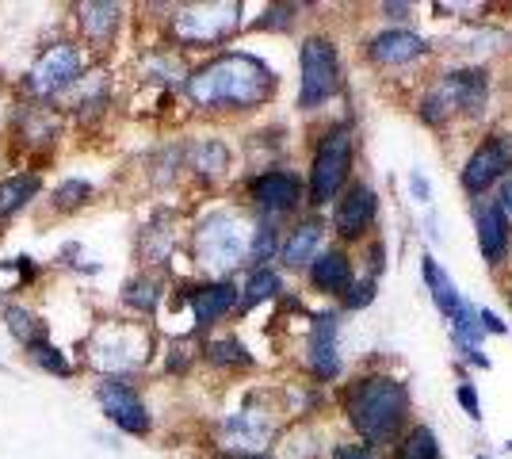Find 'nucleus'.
<instances>
[{
  "instance_id": "nucleus-1",
  "label": "nucleus",
  "mask_w": 512,
  "mask_h": 459,
  "mask_svg": "<svg viewBox=\"0 0 512 459\" xmlns=\"http://www.w3.org/2000/svg\"><path fill=\"white\" fill-rule=\"evenodd\" d=\"M272 88V73L249 54H226L188 81V96L199 108H249Z\"/></svg>"
},
{
  "instance_id": "nucleus-2",
  "label": "nucleus",
  "mask_w": 512,
  "mask_h": 459,
  "mask_svg": "<svg viewBox=\"0 0 512 459\" xmlns=\"http://www.w3.org/2000/svg\"><path fill=\"white\" fill-rule=\"evenodd\" d=\"M409 410V394L398 379H386V375H375V379H363L356 383V391L348 394V417L356 425V433L367 437L371 444H383L398 433V425L406 421Z\"/></svg>"
},
{
  "instance_id": "nucleus-3",
  "label": "nucleus",
  "mask_w": 512,
  "mask_h": 459,
  "mask_svg": "<svg viewBox=\"0 0 512 459\" xmlns=\"http://www.w3.org/2000/svg\"><path fill=\"white\" fill-rule=\"evenodd\" d=\"M195 245H199V257H203V264H207L211 272L234 268V264L245 257V249H253L245 226H241L234 215H214V219L203 222Z\"/></svg>"
},
{
  "instance_id": "nucleus-4",
  "label": "nucleus",
  "mask_w": 512,
  "mask_h": 459,
  "mask_svg": "<svg viewBox=\"0 0 512 459\" xmlns=\"http://www.w3.org/2000/svg\"><path fill=\"white\" fill-rule=\"evenodd\" d=\"M348 165H352V134L337 127L325 134V142L318 146L314 157V173H310V196L314 203H325L341 192V184L348 180Z\"/></svg>"
},
{
  "instance_id": "nucleus-5",
  "label": "nucleus",
  "mask_w": 512,
  "mask_h": 459,
  "mask_svg": "<svg viewBox=\"0 0 512 459\" xmlns=\"http://www.w3.org/2000/svg\"><path fill=\"white\" fill-rule=\"evenodd\" d=\"M451 108H463V111H470V115H478V111L486 108V73H482V69L448 73L444 85L425 100L421 115H425L428 123H436V119L448 115Z\"/></svg>"
},
{
  "instance_id": "nucleus-6",
  "label": "nucleus",
  "mask_w": 512,
  "mask_h": 459,
  "mask_svg": "<svg viewBox=\"0 0 512 459\" xmlns=\"http://www.w3.org/2000/svg\"><path fill=\"white\" fill-rule=\"evenodd\" d=\"M341 85V69H337V50L325 39H306L302 46V108H314L321 100H329Z\"/></svg>"
},
{
  "instance_id": "nucleus-7",
  "label": "nucleus",
  "mask_w": 512,
  "mask_h": 459,
  "mask_svg": "<svg viewBox=\"0 0 512 459\" xmlns=\"http://www.w3.org/2000/svg\"><path fill=\"white\" fill-rule=\"evenodd\" d=\"M237 27V4H199L176 16V35L184 43H218Z\"/></svg>"
},
{
  "instance_id": "nucleus-8",
  "label": "nucleus",
  "mask_w": 512,
  "mask_h": 459,
  "mask_svg": "<svg viewBox=\"0 0 512 459\" xmlns=\"http://www.w3.org/2000/svg\"><path fill=\"white\" fill-rule=\"evenodd\" d=\"M512 165V138L493 134L490 142H482L478 150L470 153L467 169H463V184L470 192H486L497 176H505V169Z\"/></svg>"
},
{
  "instance_id": "nucleus-9",
  "label": "nucleus",
  "mask_w": 512,
  "mask_h": 459,
  "mask_svg": "<svg viewBox=\"0 0 512 459\" xmlns=\"http://www.w3.org/2000/svg\"><path fill=\"white\" fill-rule=\"evenodd\" d=\"M77 73H81V54L65 43L50 46L43 58H39V66L31 69V85H35V92L50 96V92L65 88L69 81H77Z\"/></svg>"
},
{
  "instance_id": "nucleus-10",
  "label": "nucleus",
  "mask_w": 512,
  "mask_h": 459,
  "mask_svg": "<svg viewBox=\"0 0 512 459\" xmlns=\"http://www.w3.org/2000/svg\"><path fill=\"white\" fill-rule=\"evenodd\" d=\"M142 349H146V345H142L138 333L107 326V329H100V337H96V364L107 368V372H127L134 364H142Z\"/></svg>"
},
{
  "instance_id": "nucleus-11",
  "label": "nucleus",
  "mask_w": 512,
  "mask_h": 459,
  "mask_svg": "<svg viewBox=\"0 0 512 459\" xmlns=\"http://www.w3.org/2000/svg\"><path fill=\"white\" fill-rule=\"evenodd\" d=\"M100 406H104V414L119 425V429H127V433H146L150 429V414H146V406L134 398L130 387L123 383H104L100 387Z\"/></svg>"
},
{
  "instance_id": "nucleus-12",
  "label": "nucleus",
  "mask_w": 512,
  "mask_h": 459,
  "mask_svg": "<svg viewBox=\"0 0 512 459\" xmlns=\"http://www.w3.org/2000/svg\"><path fill=\"white\" fill-rule=\"evenodd\" d=\"M474 222H478V245H482L486 261L497 264L505 257V245H509V215L501 211V203L482 199L474 207Z\"/></svg>"
},
{
  "instance_id": "nucleus-13",
  "label": "nucleus",
  "mask_w": 512,
  "mask_h": 459,
  "mask_svg": "<svg viewBox=\"0 0 512 459\" xmlns=\"http://www.w3.org/2000/svg\"><path fill=\"white\" fill-rule=\"evenodd\" d=\"M310 368L321 379H333L341 372V356H337V318L321 314L314 318V333H310Z\"/></svg>"
},
{
  "instance_id": "nucleus-14",
  "label": "nucleus",
  "mask_w": 512,
  "mask_h": 459,
  "mask_svg": "<svg viewBox=\"0 0 512 459\" xmlns=\"http://www.w3.org/2000/svg\"><path fill=\"white\" fill-rule=\"evenodd\" d=\"M421 54H425V43L413 31H383V35L371 39V58L379 66H406Z\"/></svg>"
},
{
  "instance_id": "nucleus-15",
  "label": "nucleus",
  "mask_w": 512,
  "mask_h": 459,
  "mask_svg": "<svg viewBox=\"0 0 512 459\" xmlns=\"http://www.w3.org/2000/svg\"><path fill=\"white\" fill-rule=\"evenodd\" d=\"M371 219H375V192L367 184H356L337 207V230L344 238H356L371 226Z\"/></svg>"
},
{
  "instance_id": "nucleus-16",
  "label": "nucleus",
  "mask_w": 512,
  "mask_h": 459,
  "mask_svg": "<svg viewBox=\"0 0 512 459\" xmlns=\"http://www.w3.org/2000/svg\"><path fill=\"white\" fill-rule=\"evenodd\" d=\"M253 199L264 211H291L299 203V180L291 173H264L253 180Z\"/></svg>"
},
{
  "instance_id": "nucleus-17",
  "label": "nucleus",
  "mask_w": 512,
  "mask_h": 459,
  "mask_svg": "<svg viewBox=\"0 0 512 459\" xmlns=\"http://www.w3.org/2000/svg\"><path fill=\"white\" fill-rule=\"evenodd\" d=\"M425 280H428V287H432V299H436V306H440V314H444L448 322H455V318L467 310V303L459 299V291H455V284H451V276H444L440 264L432 261V257H425Z\"/></svg>"
},
{
  "instance_id": "nucleus-18",
  "label": "nucleus",
  "mask_w": 512,
  "mask_h": 459,
  "mask_svg": "<svg viewBox=\"0 0 512 459\" xmlns=\"http://www.w3.org/2000/svg\"><path fill=\"white\" fill-rule=\"evenodd\" d=\"M237 291L230 284H214V287H203V291H195L192 299V314L199 326H211L214 318H222L230 306H234Z\"/></svg>"
},
{
  "instance_id": "nucleus-19",
  "label": "nucleus",
  "mask_w": 512,
  "mask_h": 459,
  "mask_svg": "<svg viewBox=\"0 0 512 459\" xmlns=\"http://www.w3.org/2000/svg\"><path fill=\"white\" fill-rule=\"evenodd\" d=\"M310 280L321 287V291H348L352 284V264L344 253H321L314 268H310Z\"/></svg>"
},
{
  "instance_id": "nucleus-20",
  "label": "nucleus",
  "mask_w": 512,
  "mask_h": 459,
  "mask_svg": "<svg viewBox=\"0 0 512 459\" xmlns=\"http://www.w3.org/2000/svg\"><path fill=\"white\" fill-rule=\"evenodd\" d=\"M318 245H321V226L318 222H302L299 230L287 238V245H283V261L287 264L318 261Z\"/></svg>"
},
{
  "instance_id": "nucleus-21",
  "label": "nucleus",
  "mask_w": 512,
  "mask_h": 459,
  "mask_svg": "<svg viewBox=\"0 0 512 459\" xmlns=\"http://www.w3.org/2000/svg\"><path fill=\"white\" fill-rule=\"evenodd\" d=\"M81 27L88 31V39L92 43H107L111 39V31H115V23H119V8L115 4H81Z\"/></svg>"
},
{
  "instance_id": "nucleus-22",
  "label": "nucleus",
  "mask_w": 512,
  "mask_h": 459,
  "mask_svg": "<svg viewBox=\"0 0 512 459\" xmlns=\"http://www.w3.org/2000/svg\"><path fill=\"white\" fill-rule=\"evenodd\" d=\"M35 192H39V180H35V176H12V180H4V184H0V215L20 211Z\"/></svg>"
},
{
  "instance_id": "nucleus-23",
  "label": "nucleus",
  "mask_w": 512,
  "mask_h": 459,
  "mask_svg": "<svg viewBox=\"0 0 512 459\" xmlns=\"http://www.w3.org/2000/svg\"><path fill=\"white\" fill-rule=\"evenodd\" d=\"M276 291H279V276L276 272H268V268H260V272H253L249 287H245V306L264 303V299H272Z\"/></svg>"
},
{
  "instance_id": "nucleus-24",
  "label": "nucleus",
  "mask_w": 512,
  "mask_h": 459,
  "mask_svg": "<svg viewBox=\"0 0 512 459\" xmlns=\"http://www.w3.org/2000/svg\"><path fill=\"white\" fill-rule=\"evenodd\" d=\"M402 459H440L436 452V437L428 433V429H413L402 444Z\"/></svg>"
},
{
  "instance_id": "nucleus-25",
  "label": "nucleus",
  "mask_w": 512,
  "mask_h": 459,
  "mask_svg": "<svg viewBox=\"0 0 512 459\" xmlns=\"http://www.w3.org/2000/svg\"><path fill=\"white\" fill-rule=\"evenodd\" d=\"M8 329H12L20 341H27V345H39V337H35V333H39V329H35V318H31L27 310H20V306L8 310Z\"/></svg>"
},
{
  "instance_id": "nucleus-26",
  "label": "nucleus",
  "mask_w": 512,
  "mask_h": 459,
  "mask_svg": "<svg viewBox=\"0 0 512 459\" xmlns=\"http://www.w3.org/2000/svg\"><path fill=\"white\" fill-rule=\"evenodd\" d=\"M35 360L43 364L46 372H54V375H69V372H73V368H69V360H65V356L54 349V345H46V341H39V345H35Z\"/></svg>"
},
{
  "instance_id": "nucleus-27",
  "label": "nucleus",
  "mask_w": 512,
  "mask_h": 459,
  "mask_svg": "<svg viewBox=\"0 0 512 459\" xmlns=\"http://www.w3.org/2000/svg\"><path fill=\"white\" fill-rule=\"evenodd\" d=\"M211 360H218V364H249V356H245V349L237 345V341H211Z\"/></svg>"
},
{
  "instance_id": "nucleus-28",
  "label": "nucleus",
  "mask_w": 512,
  "mask_h": 459,
  "mask_svg": "<svg viewBox=\"0 0 512 459\" xmlns=\"http://www.w3.org/2000/svg\"><path fill=\"white\" fill-rule=\"evenodd\" d=\"M222 161H226V150H222L218 142H207V146H199V150H195V165H199V169H207V173L222 169Z\"/></svg>"
},
{
  "instance_id": "nucleus-29",
  "label": "nucleus",
  "mask_w": 512,
  "mask_h": 459,
  "mask_svg": "<svg viewBox=\"0 0 512 459\" xmlns=\"http://www.w3.org/2000/svg\"><path fill=\"white\" fill-rule=\"evenodd\" d=\"M85 196H88V184H85V180H69V184H62V188L54 192L58 207H77V203H85Z\"/></svg>"
},
{
  "instance_id": "nucleus-30",
  "label": "nucleus",
  "mask_w": 512,
  "mask_h": 459,
  "mask_svg": "<svg viewBox=\"0 0 512 459\" xmlns=\"http://www.w3.org/2000/svg\"><path fill=\"white\" fill-rule=\"evenodd\" d=\"M272 249H276V230H272V226H260L253 238V257L256 261H268Z\"/></svg>"
},
{
  "instance_id": "nucleus-31",
  "label": "nucleus",
  "mask_w": 512,
  "mask_h": 459,
  "mask_svg": "<svg viewBox=\"0 0 512 459\" xmlns=\"http://www.w3.org/2000/svg\"><path fill=\"white\" fill-rule=\"evenodd\" d=\"M127 299H130V303H138V306H153V303H157V291H153L150 284H130Z\"/></svg>"
},
{
  "instance_id": "nucleus-32",
  "label": "nucleus",
  "mask_w": 512,
  "mask_h": 459,
  "mask_svg": "<svg viewBox=\"0 0 512 459\" xmlns=\"http://www.w3.org/2000/svg\"><path fill=\"white\" fill-rule=\"evenodd\" d=\"M371 295H375V284L367 280V284H356L352 287V295H348V306H367L371 303Z\"/></svg>"
},
{
  "instance_id": "nucleus-33",
  "label": "nucleus",
  "mask_w": 512,
  "mask_h": 459,
  "mask_svg": "<svg viewBox=\"0 0 512 459\" xmlns=\"http://www.w3.org/2000/svg\"><path fill=\"white\" fill-rule=\"evenodd\" d=\"M337 459H375V456H371L367 444H344V448H337Z\"/></svg>"
},
{
  "instance_id": "nucleus-34",
  "label": "nucleus",
  "mask_w": 512,
  "mask_h": 459,
  "mask_svg": "<svg viewBox=\"0 0 512 459\" xmlns=\"http://www.w3.org/2000/svg\"><path fill=\"white\" fill-rule=\"evenodd\" d=\"M459 402H463V406L470 410V417L482 414V406H478V394L470 391V387H459Z\"/></svg>"
},
{
  "instance_id": "nucleus-35",
  "label": "nucleus",
  "mask_w": 512,
  "mask_h": 459,
  "mask_svg": "<svg viewBox=\"0 0 512 459\" xmlns=\"http://www.w3.org/2000/svg\"><path fill=\"white\" fill-rule=\"evenodd\" d=\"M501 211H505V215L512 219V173L501 180Z\"/></svg>"
},
{
  "instance_id": "nucleus-36",
  "label": "nucleus",
  "mask_w": 512,
  "mask_h": 459,
  "mask_svg": "<svg viewBox=\"0 0 512 459\" xmlns=\"http://www.w3.org/2000/svg\"><path fill=\"white\" fill-rule=\"evenodd\" d=\"M409 184H413V192H417V199H428V180L421 173L409 176Z\"/></svg>"
}]
</instances>
